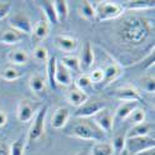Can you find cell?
Wrapping results in <instances>:
<instances>
[{"instance_id": "ba28073f", "label": "cell", "mask_w": 155, "mask_h": 155, "mask_svg": "<svg viewBox=\"0 0 155 155\" xmlns=\"http://www.w3.org/2000/svg\"><path fill=\"white\" fill-rule=\"evenodd\" d=\"M106 103L101 99H88L74 112L76 118H92L99 110L106 108Z\"/></svg>"}, {"instance_id": "7c38bea8", "label": "cell", "mask_w": 155, "mask_h": 155, "mask_svg": "<svg viewBox=\"0 0 155 155\" xmlns=\"http://www.w3.org/2000/svg\"><path fill=\"white\" fill-rule=\"evenodd\" d=\"M123 73V68L122 66L118 63V62H110L108 66L103 70V74H104V77H103V81L101 83V87H107L109 86L113 81H115L118 78V77Z\"/></svg>"}, {"instance_id": "ab89813d", "label": "cell", "mask_w": 155, "mask_h": 155, "mask_svg": "<svg viewBox=\"0 0 155 155\" xmlns=\"http://www.w3.org/2000/svg\"><path fill=\"white\" fill-rule=\"evenodd\" d=\"M6 123H8V115L3 109H0V128L4 127Z\"/></svg>"}, {"instance_id": "5b68a950", "label": "cell", "mask_w": 155, "mask_h": 155, "mask_svg": "<svg viewBox=\"0 0 155 155\" xmlns=\"http://www.w3.org/2000/svg\"><path fill=\"white\" fill-rule=\"evenodd\" d=\"M155 148V139L154 135L147 137H135V138H127L125 140V149L130 155H137L140 151Z\"/></svg>"}, {"instance_id": "83f0119b", "label": "cell", "mask_w": 155, "mask_h": 155, "mask_svg": "<svg viewBox=\"0 0 155 155\" xmlns=\"http://www.w3.org/2000/svg\"><path fill=\"white\" fill-rule=\"evenodd\" d=\"M54 6L56 10V15L58 19V22L66 21L68 18V4L66 0H55Z\"/></svg>"}, {"instance_id": "52a82bcc", "label": "cell", "mask_w": 155, "mask_h": 155, "mask_svg": "<svg viewBox=\"0 0 155 155\" xmlns=\"http://www.w3.org/2000/svg\"><path fill=\"white\" fill-rule=\"evenodd\" d=\"M9 25L11 29H14L24 35H29L32 32V21L28 14L24 12H15L9 18Z\"/></svg>"}, {"instance_id": "9c48e42d", "label": "cell", "mask_w": 155, "mask_h": 155, "mask_svg": "<svg viewBox=\"0 0 155 155\" xmlns=\"http://www.w3.org/2000/svg\"><path fill=\"white\" fill-rule=\"evenodd\" d=\"M92 120L94 122V124L101 129L103 133L108 134V133L112 132V129H113L114 114L108 107H106L102 110H99L97 114H94L92 117Z\"/></svg>"}, {"instance_id": "4fadbf2b", "label": "cell", "mask_w": 155, "mask_h": 155, "mask_svg": "<svg viewBox=\"0 0 155 155\" xmlns=\"http://www.w3.org/2000/svg\"><path fill=\"white\" fill-rule=\"evenodd\" d=\"M70 120V110L66 107H58L51 117V125L55 129H63Z\"/></svg>"}, {"instance_id": "8992f818", "label": "cell", "mask_w": 155, "mask_h": 155, "mask_svg": "<svg viewBox=\"0 0 155 155\" xmlns=\"http://www.w3.org/2000/svg\"><path fill=\"white\" fill-rule=\"evenodd\" d=\"M38 108H40V103L32 102L31 99H28V98L21 99L18 104V112H16L18 119L21 123H28L32 120Z\"/></svg>"}, {"instance_id": "8d00e7d4", "label": "cell", "mask_w": 155, "mask_h": 155, "mask_svg": "<svg viewBox=\"0 0 155 155\" xmlns=\"http://www.w3.org/2000/svg\"><path fill=\"white\" fill-rule=\"evenodd\" d=\"M89 77H91V80L93 82V84H101L102 81H103V77H104V74H103V70L102 68H97V70H93L91 73H88Z\"/></svg>"}, {"instance_id": "d6a6232c", "label": "cell", "mask_w": 155, "mask_h": 155, "mask_svg": "<svg viewBox=\"0 0 155 155\" xmlns=\"http://www.w3.org/2000/svg\"><path fill=\"white\" fill-rule=\"evenodd\" d=\"M139 86L143 91L148 93H154L155 92V80L151 76H144L139 78Z\"/></svg>"}, {"instance_id": "e0dca14e", "label": "cell", "mask_w": 155, "mask_h": 155, "mask_svg": "<svg viewBox=\"0 0 155 155\" xmlns=\"http://www.w3.org/2000/svg\"><path fill=\"white\" fill-rule=\"evenodd\" d=\"M139 107V102H122L114 112V120H124L132 114V112Z\"/></svg>"}, {"instance_id": "7402d4cb", "label": "cell", "mask_w": 155, "mask_h": 155, "mask_svg": "<svg viewBox=\"0 0 155 155\" xmlns=\"http://www.w3.org/2000/svg\"><path fill=\"white\" fill-rule=\"evenodd\" d=\"M89 99V94H87V93H84V92H82V91H80L78 88H76V87H73V88H71L70 91H68V94H67V101H68V103L71 106H73V107H81L84 102H87Z\"/></svg>"}, {"instance_id": "f546056e", "label": "cell", "mask_w": 155, "mask_h": 155, "mask_svg": "<svg viewBox=\"0 0 155 155\" xmlns=\"http://www.w3.org/2000/svg\"><path fill=\"white\" fill-rule=\"evenodd\" d=\"M61 63L66 67L70 72H81V67H80V60L78 56H74V55H66L63 56L61 60Z\"/></svg>"}, {"instance_id": "ac0fdd59", "label": "cell", "mask_w": 155, "mask_h": 155, "mask_svg": "<svg viewBox=\"0 0 155 155\" xmlns=\"http://www.w3.org/2000/svg\"><path fill=\"white\" fill-rule=\"evenodd\" d=\"M26 35H24L14 29H5L2 31L0 34V42L4 44V45H16L19 42H21L24 40V37Z\"/></svg>"}, {"instance_id": "9a60e30c", "label": "cell", "mask_w": 155, "mask_h": 155, "mask_svg": "<svg viewBox=\"0 0 155 155\" xmlns=\"http://www.w3.org/2000/svg\"><path fill=\"white\" fill-rule=\"evenodd\" d=\"M32 40L38 44L50 35V24L46 19H40L32 26Z\"/></svg>"}, {"instance_id": "4316f807", "label": "cell", "mask_w": 155, "mask_h": 155, "mask_svg": "<svg viewBox=\"0 0 155 155\" xmlns=\"http://www.w3.org/2000/svg\"><path fill=\"white\" fill-rule=\"evenodd\" d=\"M21 76H22V72L20 70H18L15 66H12V64L4 67L3 71L0 72V77H2L3 80L8 81V82L16 81V80L21 78Z\"/></svg>"}, {"instance_id": "7a4b0ae2", "label": "cell", "mask_w": 155, "mask_h": 155, "mask_svg": "<svg viewBox=\"0 0 155 155\" xmlns=\"http://www.w3.org/2000/svg\"><path fill=\"white\" fill-rule=\"evenodd\" d=\"M63 133L68 137L83 140H94L96 143L97 141H104L106 139V134L89 118H76L64 129Z\"/></svg>"}, {"instance_id": "603a6c76", "label": "cell", "mask_w": 155, "mask_h": 155, "mask_svg": "<svg viewBox=\"0 0 155 155\" xmlns=\"http://www.w3.org/2000/svg\"><path fill=\"white\" fill-rule=\"evenodd\" d=\"M78 12H80V15L84 20H87L89 22L96 21V11H94V8L91 4V2H88V0H84V2H81L80 3V5H78Z\"/></svg>"}, {"instance_id": "1f68e13d", "label": "cell", "mask_w": 155, "mask_h": 155, "mask_svg": "<svg viewBox=\"0 0 155 155\" xmlns=\"http://www.w3.org/2000/svg\"><path fill=\"white\" fill-rule=\"evenodd\" d=\"M32 56H34L35 61L38 62V63H47V61H48V58H50V57H48V51H47V48L44 47V46H41V45L35 46V48H34V51H32Z\"/></svg>"}, {"instance_id": "8fae6325", "label": "cell", "mask_w": 155, "mask_h": 155, "mask_svg": "<svg viewBox=\"0 0 155 155\" xmlns=\"http://www.w3.org/2000/svg\"><path fill=\"white\" fill-rule=\"evenodd\" d=\"M80 60V67L81 71H87L92 67V64L94 63V51L93 47L91 45V41H86L82 50H81V54L78 56Z\"/></svg>"}, {"instance_id": "30bf717a", "label": "cell", "mask_w": 155, "mask_h": 155, "mask_svg": "<svg viewBox=\"0 0 155 155\" xmlns=\"http://www.w3.org/2000/svg\"><path fill=\"white\" fill-rule=\"evenodd\" d=\"M113 96L115 98H118L123 102H141V94L140 92L135 87H132V86H125V87H120V88H117L115 91L113 92Z\"/></svg>"}, {"instance_id": "5bb4252c", "label": "cell", "mask_w": 155, "mask_h": 155, "mask_svg": "<svg viewBox=\"0 0 155 155\" xmlns=\"http://www.w3.org/2000/svg\"><path fill=\"white\" fill-rule=\"evenodd\" d=\"M154 132V123L143 122L139 124H134L125 134V138H135V137H147L151 135Z\"/></svg>"}, {"instance_id": "cb8c5ba5", "label": "cell", "mask_w": 155, "mask_h": 155, "mask_svg": "<svg viewBox=\"0 0 155 155\" xmlns=\"http://www.w3.org/2000/svg\"><path fill=\"white\" fill-rule=\"evenodd\" d=\"M89 155H114V150L108 141H97L89 149Z\"/></svg>"}, {"instance_id": "ffe728a7", "label": "cell", "mask_w": 155, "mask_h": 155, "mask_svg": "<svg viewBox=\"0 0 155 155\" xmlns=\"http://www.w3.org/2000/svg\"><path fill=\"white\" fill-rule=\"evenodd\" d=\"M55 82H56V86L61 84L63 87H68L72 84V74L61 62H57V66H56Z\"/></svg>"}, {"instance_id": "6da1fadb", "label": "cell", "mask_w": 155, "mask_h": 155, "mask_svg": "<svg viewBox=\"0 0 155 155\" xmlns=\"http://www.w3.org/2000/svg\"><path fill=\"white\" fill-rule=\"evenodd\" d=\"M154 35V24L138 15L124 18L117 28V36L120 44L128 47H135L145 42Z\"/></svg>"}, {"instance_id": "836d02e7", "label": "cell", "mask_w": 155, "mask_h": 155, "mask_svg": "<svg viewBox=\"0 0 155 155\" xmlns=\"http://www.w3.org/2000/svg\"><path fill=\"white\" fill-rule=\"evenodd\" d=\"M25 138L24 137H20L18 138L14 143L11 144L10 148V155H24V151H25Z\"/></svg>"}, {"instance_id": "d590c367", "label": "cell", "mask_w": 155, "mask_h": 155, "mask_svg": "<svg viewBox=\"0 0 155 155\" xmlns=\"http://www.w3.org/2000/svg\"><path fill=\"white\" fill-rule=\"evenodd\" d=\"M128 119L130 120L133 124H139V123H143L144 119H145V110L141 109V108H135L132 114L128 117Z\"/></svg>"}, {"instance_id": "3957f363", "label": "cell", "mask_w": 155, "mask_h": 155, "mask_svg": "<svg viewBox=\"0 0 155 155\" xmlns=\"http://www.w3.org/2000/svg\"><path fill=\"white\" fill-rule=\"evenodd\" d=\"M94 11H96V21L102 22V21L113 20L122 16L124 12V8L117 3L101 2L94 9Z\"/></svg>"}, {"instance_id": "d6986e66", "label": "cell", "mask_w": 155, "mask_h": 155, "mask_svg": "<svg viewBox=\"0 0 155 155\" xmlns=\"http://www.w3.org/2000/svg\"><path fill=\"white\" fill-rule=\"evenodd\" d=\"M8 61L12 64V66H21V64H26L30 60V55L26 50L22 48H15L11 50L8 54Z\"/></svg>"}, {"instance_id": "f35d334b", "label": "cell", "mask_w": 155, "mask_h": 155, "mask_svg": "<svg viewBox=\"0 0 155 155\" xmlns=\"http://www.w3.org/2000/svg\"><path fill=\"white\" fill-rule=\"evenodd\" d=\"M0 155H10V148L4 141H0Z\"/></svg>"}, {"instance_id": "60d3db41", "label": "cell", "mask_w": 155, "mask_h": 155, "mask_svg": "<svg viewBox=\"0 0 155 155\" xmlns=\"http://www.w3.org/2000/svg\"><path fill=\"white\" fill-rule=\"evenodd\" d=\"M137 155H155V148H150V149L143 150V151H140Z\"/></svg>"}, {"instance_id": "b9f144b4", "label": "cell", "mask_w": 155, "mask_h": 155, "mask_svg": "<svg viewBox=\"0 0 155 155\" xmlns=\"http://www.w3.org/2000/svg\"><path fill=\"white\" fill-rule=\"evenodd\" d=\"M74 155H89V149H87V148H84V149H82V150H80L78 153H76Z\"/></svg>"}, {"instance_id": "e575fe53", "label": "cell", "mask_w": 155, "mask_h": 155, "mask_svg": "<svg viewBox=\"0 0 155 155\" xmlns=\"http://www.w3.org/2000/svg\"><path fill=\"white\" fill-rule=\"evenodd\" d=\"M125 134H117L113 138V143L110 144L113 147L114 153H120L123 149H125Z\"/></svg>"}, {"instance_id": "4dcf8cb0", "label": "cell", "mask_w": 155, "mask_h": 155, "mask_svg": "<svg viewBox=\"0 0 155 155\" xmlns=\"http://www.w3.org/2000/svg\"><path fill=\"white\" fill-rule=\"evenodd\" d=\"M154 8H155L154 0H132V2H128L127 4L128 10H148Z\"/></svg>"}, {"instance_id": "f1b7e54d", "label": "cell", "mask_w": 155, "mask_h": 155, "mask_svg": "<svg viewBox=\"0 0 155 155\" xmlns=\"http://www.w3.org/2000/svg\"><path fill=\"white\" fill-rule=\"evenodd\" d=\"M56 66H57V58L56 56H51L47 61V82L51 88H56L55 82V74H56Z\"/></svg>"}, {"instance_id": "d4e9b609", "label": "cell", "mask_w": 155, "mask_h": 155, "mask_svg": "<svg viewBox=\"0 0 155 155\" xmlns=\"http://www.w3.org/2000/svg\"><path fill=\"white\" fill-rule=\"evenodd\" d=\"M29 86H30V89L34 93L40 94V93L45 92V89H46V80L44 78V76H41L40 73L32 74L30 77Z\"/></svg>"}, {"instance_id": "44dd1931", "label": "cell", "mask_w": 155, "mask_h": 155, "mask_svg": "<svg viewBox=\"0 0 155 155\" xmlns=\"http://www.w3.org/2000/svg\"><path fill=\"white\" fill-rule=\"evenodd\" d=\"M37 5L40 6V9L42 10V12L46 16V20L48 24L51 25H58V19L56 15V10L54 6V2H50V0H45V2H37Z\"/></svg>"}, {"instance_id": "74e56055", "label": "cell", "mask_w": 155, "mask_h": 155, "mask_svg": "<svg viewBox=\"0 0 155 155\" xmlns=\"http://www.w3.org/2000/svg\"><path fill=\"white\" fill-rule=\"evenodd\" d=\"M11 8H12L11 2H0V20H3L9 15Z\"/></svg>"}, {"instance_id": "2e32d148", "label": "cell", "mask_w": 155, "mask_h": 155, "mask_svg": "<svg viewBox=\"0 0 155 155\" xmlns=\"http://www.w3.org/2000/svg\"><path fill=\"white\" fill-rule=\"evenodd\" d=\"M55 44L64 52H72L78 46V40L68 35H57L55 37Z\"/></svg>"}, {"instance_id": "484cf974", "label": "cell", "mask_w": 155, "mask_h": 155, "mask_svg": "<svg viewBox=\"0 0 155 155\" xmlns=\"http://www.w3.org/2000/svg\"><path fill=\"white\" fill-rule=\"evenodd\" d=\"M93 82L91 80V77H89L88 73H82L77 77L76 80V88H78L80 91L84 92V93H89L93 89Z\"/></svg>"}, {"instance_id": "277c9868", "label": "cell", "mask_w": 155, "mask_h": 155, "mask_svg": "<svg viewBox=\"0 0 155 155\" xmlns=\"http://www.w3.org/2000/svg\"><path fill=\"white\" fill-rule=\"evenodd\" d=\"M47 106L41 107L37 110L36 115L34 117V122L29 129V134H28V141L32 143L36 141L37 139H40L44 133H45V119H46V114H47Z\"/></svg>"}]
</instances>
